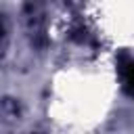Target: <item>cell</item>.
<instances>
[{"label":"cell","instance_id":"1","mask_svg":"<svg viewBox=\"0 0 134 134\" xmlns=\"http://www.w3.org/2000/svg\"><path fill=\"white\" fill-rule=\"evenodd\" d=\"M117 65V77H119V86L121 92L130 98H134V57L128 52H121L115 61Z\"/></svg>","mask_w":134,"mask_h":134},{"label":"cell","instance_id":"2","mask_svg":"<svg viewBox=\"0 0 134 134\" xmlns=\"http://www.w3.org/2000/svg\"><path fill=\"white\" fill-rule=\"evenodd\" d=\"M4 48H6V27H4V19L0 15V57H2Z\"/></svg>","mask_w":134,"mask_h":134}]
</instances>
